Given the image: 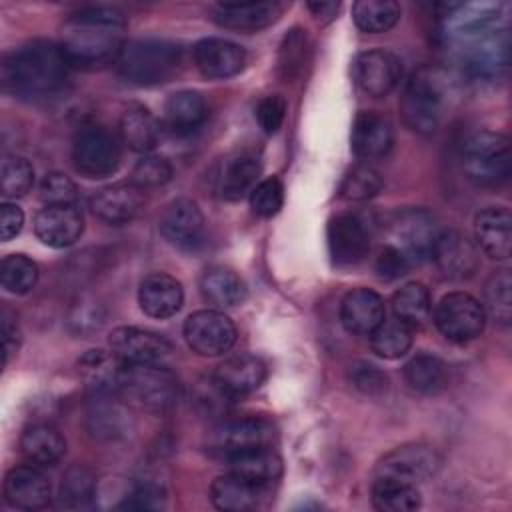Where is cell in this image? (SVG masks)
<instances>
[{"label":"cell","mask_w":512,"mask_h":512,"mask_svg":"<svg viewBox=\"0 0 512 512\" xmlns=\"http://www.w3.org/2000/svg\"><path fill=\"white\" fill-rule=\"evenodd\" d=\"M158 228L164 240L182 250H196L206 236L204 214L198 204L188 198L170 202L160 216Z\"/></svg>","instance_id":"obj_16"},{"label":"cell","mask_w":512,"mask_h":512,"mask_svg":"<svg viewBox=\"0 0 512 512\" xmlns=\"http://www.w3.org/2000/svg\"><path fill=\"white\" fill-rule=\"evenodd\" d=\"M400 4L394 0H360L352 6V18L362 32H388L400 20Z\"/></svg>","instance_id":"obj_39"},{"label":"cell","mask_w":512,"mask_h":512,"mask_svg":"<svg viewBox=\"0 0 512 512\" xmlns=\"http://www.w3.org/2000/svg\"><path fill=\"white\" fill-rule=\"evenodd\" d=\"M308 8H310V12H312L318 20L328 22V20H332L334 14L338 12V2H310Z\"/></svg>","instance_id":"obj_57"},{"label":"cell","mask_w":512,"mask_h":512,"mask_svg":"<svg viewBox=\"0 0 512 512\" xmlns=\"http://www.w3.org/2000/svg\"><path fill=\"white\" fill-rule=\"evenodd\" d=\"M440 454L424 442H410L390 450L376 466V476L396 478L418 484L432 478L440 470Z\"/></svg>","instance_id":"obj_13"},{"label":"cell","mask_w":512,"mask_h":512,"mask_svg":"<svg viewBox=\"0 0 512 512\" xmlns=\"http://www.w3.org/2000/svg\"><path fill=\"white\" fill-rule=\"evenodd\" d=\"M84 230V218L76 204L44 206L34 218L36 236L52 248L72 246Z\"/></svg>","instance_id":"obj_24"},{"label":"cell","mask_w":512,"mask_h":512,"mask_svg":"<svg viewBox=\"0 0 512 512\" xmlns=\"http://www.w3.org/2000/svg\"><path fill=\"white\" fill-rule=\"evenodd\" d=\"M4 498L12 508H44L50 502V480L34 464L16 466L4 478Z\"/></svg>","instance_id":"obj_19"},{"label":"cell","mask_w":512,"mask_h":512,"mask_svg":"<svg viewBox=\"0 0 512 512\" xmlns=\"http://www.w3.org/2000/svg\"><path fill=\"white\" fill-rule=\"evenodd\" d=\"M266 486H258L234 472L218 476L210 486V500L218 510L244 512L260 506Z\"/></svg>","instance_id":"obj_30"},{"label":"cell","mask_w":512,"mask_h":512,"mask_svg":"<svg viewBox=\"0 0 512 512\" xmlns=\"http://www.w3.org/2000/svg\"><path fill=\"white\" fill-rule=\"evenodd\" d=\"M70 64L52 40H32L12 50L2 62L4 88L22 100H44L66 84Z\"/></svg>","instance_id":"obj_3"},{"label":"cell","mask_w":512,"mask_h":512,"mask_svg":"<svg viewBox=\"0 0 512 512\" xmlns=\"http://www.w3.org/2000/svg\"><path fill=\"white\" fill-rule=\"evenodd\" d=\"M220 390L232 400L256 390L266 378V364L252 354H236L224 360L212 374Z\"/></svg>","instance_id":"obj_25"},{"label":"cell","mask_w":512,"mask_h":512,"mask_svg":"<svg viewBox=\"0 0 512 512\" xmlns=\"http://www.w3.org/2000/svg\"><path fill=\"white\" fill-rule=\"evenodd\" d=\"M436 328L452 342H470L478 338L486 324L484 306L466 292L442 296L434 312Z\"/></svg>","instance_id":"obj_10"},{"label":"cell","mask_w":512,"mask_h":512,"mask_svg":"<svg viewBox=\"0 0 512 512\" xmlns=\"http://www.w3.org/2000/svg\"><path fill=\"white\" fill-rule=\"evenodd\" d=\"M486 308L500 322L508 324L512 316V278L508 270L494 272L486 282Z\"/></svg>","instance_id":"obj_45"},{"label":"cell","mask_w":512,"mask_h":512,"mask_svg":"<svg viewBox=\"0 0 512 512\" xmlns=\"http://www.w3.org/2000/svg\"><path fill=\"white\" fill-rule=\"evenodd\" d=\"M108 344L124 364H162L172 354V344L164 336L138 326L114 328Z\"/></svg>","instance_id":"obj_15"},{"label":"cell","mask_w":512,"mask_h":512,"mask_svg":"<svg viewBox=\"0 0 512 512\" xmlns=\"http://www.w3.org/2000/svg\"><path fill=\"white\" fill-rule=\"evenodd\" d=\"M406 384L418 394H438L448 384V366L434 354H416L404 366Z\"/></svg>","instance_id":"obj_37"},{"label":"cell","mask_w":512,"mask_h":512,"mask_svg":"<svg viewBox=\"0 0 512 512\" xmlns=\"http://www.w3.org/2000/svg\"><path fill=\"white\" fill-rule=\"evenodd\" d=\"M280 10L278 2H222L212 8V20L222 28L258 32L274 24Z\"/></svg>","instance_id":"obj_26"},{"label":"cell","mask_w":512,"mask_h":512,"mask_svg":"<svg viewBox=\"0 0 512 512\" xmlns=\"http://www.w3.org/2000/svg\"><path fill=\"white\" fill-rule=\"evenodd\" d=\"M450 96L448 74L440 66H420L408 80L400 110L404 122L418 134H434Z\"/></svg>","instance_id":"obj_4"},{"label":"cell","mask_w":512,"mask_h":512,"mask_svg":"<svg viewBox=\"0 0 512 512\" xmlns=\"http://www.w3.org/2000/svg\"><path fill=\"white\" fill-rule=\"evenodd\" d=\"M142 204H144L142 188H138L134 182H118V184L100 188L90 200L92 212L100 220L114 226L128 224L130 220H134Z\"/></svg>","instance_id":"obj_22"},{"label":"cell","mask_w":512,"mask_h":512,"mask_svg":"<svg viewBox=\"0 0 512 512\" xmlns=\"http://www.w3.org/2000/svg\"><path fill=\"white\" fill-rule=\"evenodd\" d=\"M372 352L386 360H396L404 356L412 346V328L402 320H384L372 334H370Z\"/></svg>","instance_id":"obj_41"},{"label":"cell","mask_w":512,"mask_h":512,"mask_svg":"<svg viewBox=\"0 0 512 512\" xmlns=\"http://www.w3.org/2000/svg\"><path fill=\"white\" fill-rule=\"evenodd\" d=\"M412 264L408 262V258L394 246L390 244H384L374 260V272L380 280H386V282H392L400 276H404L408 272Z\"/></svg>","instance_id":"obj_52"},{"label":"cell","mask_w":512,"mask_h":512,"mask_svg":"<svg viewBox=\"0 0 512 512\" xmlns=\"http://www.w3.org/2000/svg\"><path fill=\"white\" fill-rule=\"evenodd\" d=\"M0 326H2V344H4V364H8L10 354H14V352L18 350L20 332H18L16 320L10 316L8 310H2V314H0Z\"/></svg>","instance_id":"obj_56"},{"label":"cell","mask_w":512,"mask_h":512,"mask_svg":"<svg viewBox=\"0 0 512 512\" xmlns=\"http://www.w3.org/2000/svg\"><path fill=\"white\" fill-rule=\"evenodd\" d=\"M40 198L46 206H70L76 204L78 188L62 172H48L40 182Z\"/></svg>","instance_id":"obj_49"},{"label":"cell","mask_w":512,"mask_h":512,"mask_svg":"<svg viewBox=\"0 0 512 512\" xmlns=\"http://www.w3.org/2000/svg\"><path fill=\"white\" fill-rule=\"evenodd\" d=\"M350 382L366 396H380L388 388L386 374L370 362H354L348 370Z\"/></svg>","instance_id":"obj_50"},{"label":"cell","mask_w":512,"mask_h":512,"mask_svg":"<svg viewBox=\"0 0 512 512\" xmlns=\"http://www.w3.org/2000/svg\"><path fill=\"white\" fill-rule=\"evenodd\" d=\"M246 62V52L236 42L224 38H204L194 46V64L210 80L236 76Z\"/></svg>","instance_id":"obj_20"},{"label":"cell","mask_w":512,"mask_h":512,"mask_svg":"<svg viewBox=\"0 0 512 512\" xmlns=\"http://www.w3.org/2000/svg\"><path fill=\"white\" fill-rule=\"evenodd\" d=\"M22 224H24L22 208H18L12 202H4L0 206V236H2V240L6 242L10 238H14L22 230Z\"/></svg>","instance_id":"obj_55"},{"label":"cell","mask_w":512,"mask_h":512,"mask_svg":"<svg viewBox=\"0 0 512 512\" xmlns=\"http://www.w3.org/2000/svg\"><path fill=\"white\" fill-rule=\"evenodd\" d=\"M440 226L436 218L424 208H406L394 212L388 220V240L386 244L398 248L410 264H418L432 256L434 244L438 240Z\"/></svg>","instance_id":"obj_9"},{"label":"cell","mask_w":512,"mask_h":512,"mask_svg":"<svg viewBox=\"0 0 512 512\" xmlns=\"http://www.w3.org/2000/svg\"><path fill=\"white\" fill-rule=\"evenodd\" d=\"M382 188V176L368 164L354 166L340 184V196L346 200H368Z\"/></svg>","instance_id":"obj_46"},{"label":"cell","mask_w":512,"mask_h":512,"mask_svg":"<svg viewBox=\"0 0 512 512\" xmlns=\"http://www.w3.org/2000/svg\"><path fill=\"white\" fill-rule=\"evenodd\" d=\"M182 50L176 42L162 38H138L126 42L116 62L122 80L134 86H156L176 76Z\"/></svg>","instance_id":"obj_5"},{"label":"cell","mask_w":512,"mask_h":512,"mask_svg":"<svg viewBox=\"0 0 512 512\" xmlns=\"http://www.w3.org/2000/svg\"><path fill=\"white\" fill-rule=\"evenodd\" d=\"M286 116V100L280 94L264 96L256 106V120L266 134H274Z\"/></svg>","instance_id":"obj_53"},{"label":"cell","mask_w":512,"mask_h":512,"mask_svg":"<svg viewBox=\"0 0 512 512\" xmlns=\"http://www.w3.org/2000/svg\"><path fill=\"white\" fill-rule=\"evenodd\" d=\"M96 496L94 474L84 466H72L62 476L60 502L66 508H84Z\"/></svg>","instance_id":"obj_43"},{"label":"cell","mask_w":512,"mask_h":512,"mask_svg":"<svg viewBox=\"0 0 512 512\" xmlns=\"http://www.w3.org/2000/svg\"><path fill=\"white\" fill-rule=\"evenodd\" d=\"M230 472L258 484V486H270L282 476V458L270 448H250L244 452H238L230 456L228 460Z\"/></svg>","instance_id":"obj_31"},{"label":"cell","mask_w":512,"mask_h":512,"mask_svg":"<svg viewBox=\"0 0 512 512\" xmlns=\"http://www.w3.org/2000/svg\"><path fill=\"white\" fill-rule=\"evenodd\" d=\"M104 322V308L102 304H98L96 300H80L72 306L70 314H68V324L70 330L76 334H88L94 332L102 326Z\"/></svg>","instance_id":"obj_51"},{"label":"cell","mask_w":512,"mask_h":512,"mask_svg":"<svg viewBox=\"0 0 512 512\" xmlns=\"http://www.w3.org/2000/svg\"><path fill=\"white\" fill-rule=\"evenodd\" d=\"M184 340L200 356H222L236 342V326L220 310H198L184 322Z\"/></svg>","instance_id":"obj_12"},{"label":"cell","mask_w":512,"mask_h":512,"mask_svg":"<svg viewBox=\"0 0 512 512\" xmlns=\"http://www.w3.org/2000/svg\"><path fill=\"white\" fill-rule=\"evenodd\" d=\"M352 150L362 160L384 158L394 142L392 124L378 112H360L352 124Z\"/></svg>","instance_id":"obj_28"},{"label":"cell","mask_w":512,"mask_h":512,"mask_svg":"<svg viewBox=\"0 0 512 512\" xmlns=\"http://www.w3.org/2000/svg\"><path fill=\"white\" fill-rule=\"evenodd\" d=\"M78 376L84 382V386L96 394V396H110L120 392L122 376L126 364L110 350H88L84 352L78 362Z\"/></svg>","instance_id":"obj_21"},{"label":"cell","mask_w":512,"mask_h":512,"mask_svg":"<svg viewBox=\"0 0 512 512\" xmlns=\"http://www.w3.org/2000/svg\"><path fill=\"white\" fill-rule=\"evenodd\" d=\"M200 292L204 300L216 308H234L244 302L246 284L234 270L212 266L200 276Z\"/></svg>","instance_id":"obj_33"},{"label":"cell","mask_w":512,"mask_h":512,"mask_svg":"<svg viewBox=\"0 0 512 512\" xmlns=\"http://www.w3.org/2000/svg\"><path fill=\"white\" fill-rule=\"evenodd\" d=\"M282 202H284V188H282V182L274 176L260 180L250 192V206L254 214L262 218H272L274 214H278L282 208Z\"/></svg>","instance_id":"obj_48"},{"label":"cell","mask_w":512,"mask_h":512,"mask_svg":"<svg viewBox=\"0 0 512 512\" xmlns=\"http://www.w3.org/2000/svg\"><path fill=\"white\" fill-rule=\"evenodd\" d=\"M2 288L10 294H28L38 280V266L24 254H10L0 266Z\"/></svg>","instance_id":"obj_42"},{"label":"cell","mask_w":512,"mask_h":512,"mask_svg":"<svg viewBox=\"0 0 512 512\" xmlns=\"http://www.w3.org/2000/svg\"><path fill=\"white\" fill-rule=\"evenodd\" d=\"M20 450L24 458L34 466H52L64 452L66 442L62 434L50 424H32L22 432Z\"/></svg>","instance_id":"obj_34"},{"label":"cell","mask_w":512,"mask_h":512,"mask_svg":"<svg viewBox=\"0 0 512 512\" xmlns=\"http://www.w3.org/2000/svg\"><path fill=\"white\" fill-rule=\"evenodd\" d=\"M474 236L480 250L494 258L506 260L512 252V216L506 208L490 206L474 220Z\"/></svg>","instance_id":"obj_29"},{"label":"cell","mask_w":512,"mask_h":512,"mask_svg":"<svg viewBox=\"0 0 512 512\" xmlns=\"http://www.w3.org/2000/svg\"><path fill=\"white\" fill-rule=\"evenodd\" d=\"M444 36L460 66L478 80L498 78L510 62L508 24L496 4H446Z\"/></svg>","instance_id":"obj_1"},{"label":"cell","mask_w":512,"mask_h":512,"mask_svg":"<svg viewBox=\"0 0 512 512\" xmlns=\"http://www.w3.org/2000/svg\"><path fill=\"white\" fill-rule=\"evenodd\" d=\"M432 308L430 292L422 282H408L392 296V312L410 328L424 324Z\"/></svg>","instance_id":"obj_40"},{"label":"cell","mask_w":512,"mask_h":512,"mask_svg":"<svg viewBox=\"0 0 512 512\" xmlns=\"http://www.w3.org/2000/svg\"><path fill=\"white\" fill-rule=\"evenodd\" d=\"M208 120V104L200 92L180 90L164 104V122L172 132L190 134Z\"/></svg>","instance_id":"obj_32"},{"label":"cell","mask_w":512,"mask_h":512,"mask_svg":"<svg viewBox=\"0 0 512 512\" xmlns=\"http://www.w3.org/2000/svg\"><path fill=\"white\" fill-rule=\"evenodd\" d=\"M276 438L274 424L262 416H246V418H232L222 422L208 438V450L224 460L230 456L250 450V448H260V446H270Z\"/></svg>","instance_id":"obj_11"},{"label":"cell","mask_w":512,"mask_h":512,"mask_svg":"<svg viewBox=\"0 0 512 512\" xmlns=\"http://www.w3.org/2000/svg\"><path fill=\"white\" fill-rule=\"evenodd\" d=\"M510 142L502 132H474L462 148L464 174L478 186H500L510 176Z\"/></svg>","instance_id":"obj_6"},{"label":"cell","mask_w":512,"mask_h":512,"mask_svg":"<svg viewBox=\"0 0 512 512\" xmlns=\"http://www.w3.org/2000/svg\"><path fill=\"white\" fill-rule=\"evenodd\" d=\"M138 302L144 314L160 320L170 318L182 308L184 290L174 276L166 272H152L140 282Z\"/></svg>","instance_id":"obj_27"},{"label":"cell","mask_w":512,"mask_h":512,"mask_svg":"<svg viewBox=\"0 0 512 512\" xmlns=\"http://www.w3.org/2000/svg\"><path fill=\"white\" fill-rule=\"evenodd\" d=\"M126 46V18L110 6H86L72 12L60 36V48L70 66L82 70L118 62Z\"/></svg>","instance_id":"obj_2"},{"label":"cell","mask_w":512,"mask_h":512,"mask_svg":"<svg viewBox=\"0 0 512 512\" xmlns=\"http://www.w3.org/2000/svg\"><path fill=\"white\" fill-rule=\"evenodd\" d=\"M120 140L102 124H84L72 138V164L86 178H106L120 166Z\"/></svg>","instance_id":"obj_8"},{"label":"cell","mask_w":512,"mask_h":512,"mask_svg":"<svg viewBox=\"0 0 512 512\" xmlns=\"http://www.w3.org/2000/svg\"><path fill=\"white\" fill-rule=\"evenodd\" d=\"M120 138L134 152H150L160 140V124L146 106L132 104L120 116Z\"/></svg>","instance_id":"obj_35"},{"label":"cell","mask_w":512,"mask_h":512,"mask_svg":"<svg viewBox=\"0 0 512 512\" xmlns=\"http://www.w3.org/2000/svg\"><path fill=\"white\" fill-rule=\"evenodd\" d=\"M328 250L336 266H354L370 250V230L356 212L336 214L328 222Z\"/></svg>","instance_id":"obj_14"},{"label":"cell","mask_w":512,"mask_h":512,"mask_svg":"<svg viewBox=\"0 0 512 512\" xmlns=\"http://www.w3.org/2000/svg\"><path fill=\"white\" fill-rule=\"evenodd\" d=\"M172 164L162 156H144L132 170V180L138 188H158L172 180Z\"/></svg>","instance_id":"obj_47"},{"label":"cell","mask_w":512,"mask_h":512,"mask_svg":"<svg viewBox=\"0 0 512 512\" xmlns=\"http://www.w3.org/2000/svg\"><path fill=\"white\" fill-rule=\"evenodd\" d=\"M260 170H262L260 162L248 154H240L226 160L218 176L220 198L234 202V200H240L244 194L252 192L260 176Z\"/></svg>","instance_id":"obj_36"},{"label":"cell","mask_w":512,"mask_h":512,"mask_svg":"<svg viewBox=\"0 0 512 512\" xmlns=\"http://www.w3.org/2000/svg\"><path fill=\"white\" fill-rule=\"evenodd\" d=\"M164 506V490L154 482L136 484L134 490L122 502V508L130 510H158Z\"/></svg>","instance_id":"obj_54"},{"label":"cell","mask_w":512,"mask_h":512,"mask_svg":"<svg viewBox=\"0 0 512 512\" xmlns=\"http://www.w3.org/2000/svg\"><path fill=\"white\" fill-rule=\"evenodd\" d=\"M120 392L140 408L162 412L178 402L180 380L162 364H126Z\"/></svg>","instance_id":"obj_7"},{"label":"cell","mask_w":512,"mask_h":512,"mask_svg":"<svg viewBox=\"0 0 512 512\" xmlns=\"http://www.w3.org/2000/svg\"><path fill=\"white\" fill-rule=\"evenodd\" d=\"M430 258L444 276L454 280L470 278L478 270V250L458 230H440Z\"/></svg>","instance_id":"obj_18"},{"label":"cell","mask_w":512,"mask_h":512,"mask_svg":"<svg viewBox=\"0 0 512 512\" xmlns=\"http://www.w3.org/2000/svg\"><path fill=\"white\" fill-rule=\"evenodd\" d=\"M356 84L374 98L390 94L402 78V62L388 50H366L352 64Z\"/></svg>","instance_id":"obj_17"},{"label":"cell","mask_w":512,"mask_h":512,"mask_svg":"<svg viewBox=\"0 0 512 512\" xmlns=\"http://www.w3.org/2000/svg\"><path fill=\"white\" fill-rule=\"evenodd\" d=\"M34 184V168L22 156H6L0 166V190L6 198H20Z\"/></svg>","instance_id":"obj_44"},{"label":"cell","mask_w":512,"mask_h":512,"mask_svg":"<svg viewBox=\"0 0 512 512\" xmlns=\"http://www.w3.org/2000/svg\"><path fill=\"white\" fill-rule=\"evenodd\" d=\"M340 320L350 334L370 336L386 320L382 296L370 288L350 290L340 304Z\"/></svg>","instance_id":"obj_23"},{"label":"cell","mask_w":512,"mask_h":512,"mask_svg":"<svg viewBox=\"0 0 512 512\" xmlns=\"http://www.w3.org/2000/svg\"><path fill=\"white\" fill-rule=\"evenodd\" d=\"M372 504L382 512H412L420 508V492L416 484L376 476L372 484Z\"/></svg>","instance_id":"obj_38"}]
</instances>
